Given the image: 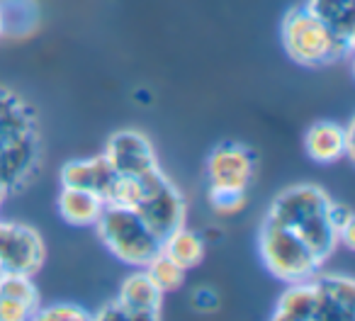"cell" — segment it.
I'll return each mask as SVG.
<instances>
[{"label": "cell", "mask_w": 355, "mask_h": 321, "mask_svg": "<svg viewBox=\"0 0 355 321\" xmlns=\"http://www.w3.org/2000/svg\"><path fill=\"white\" fill-rule=\"evenodd\" d=\"M282 44L287 54L302 66H321L343 56L350 49L345 40H340L319 15L309 8H295L287 12L282 22Z\"/></svg>", "instance_id": "cell-1"}, {"label": "cell", "mask_w": 355, "mask_h": 321, "mask_svg": "<svg viewBox=\"0 0 355 321\" xmlns=\"http://www.w3.org/2000/svg\"><path fill=\"white\" fill-rule=\"evenodd\" d=\"M100 238L110 248L114 258H119L127 266L144 268L158 251H161V238L141 222L134 209L105 205L98 222Z\"/></svg>", "instance_id": "cell-2"}, {"label": "cell", "mask_w": 355, "mask_h": 321, "mask_svg": "<svg viewBox=\"0 0 355 321\" xmlns=\"http://www.w3.org/2000/svg\"><path fill=\"white\" fill-rule=\"evenodd\" d=\"M261 258L272 275L287 282L314 277L321 266L311 248L290 227L270 217L261 229Z\"/></svg>", "instance_id": "cell-3"}, {"label": "cell", "mask_w": 355, "mask_h": 321, "mask_svg": "<svg viewBox=\"0 0 355 321\" xmlns=\"http://www.w3.org/2000/svg\"><path fill=\"white\" fill-rule=\"evenodd\" d=\"M139 178L144 183V200L134 212L141 217V222L158 238L171 234L173 229L183 227V219H185L183 198L168 183V178L158 171V166L146 171L144 175H139Z\"/></svg>", "instance_id": "cell-4"}, {"label": "cell", "mask_w": 355, "mask_h": 321, "mask_svg": "<svg viewBox=\"0 0 355 321\" xmlns=\"http://www.w3.org/2000/svg\"><path fill=\"white\" fill-rule=\"evenodd\" d=\"M253 156L241 144H222L209 153V193H246L253 178Z\"/></svg>", "instance_id": "cell-5"}, {"label": "cell", "mask_w": 355, "mask_h": 321, "mask_svg": "<svg viewBox=\"0 0 355 321\" xmlns=\"http://www.w3.org/2000/svg\"><path fill=\"white\" fill-rule=\"evenodd\" d=\"M44 261V243L40 234L22 224L0 222V270L32 272Z\"/></svg>", "instance_id": "cell-6"}, {"label": "cell", "mask_w": 355, "mask_h": 321, "mask_svg": "<svg viewBox=\"0 0 355 321\" xmlns=\"http://www.w3.org/2000/svg\"><path fill=\"white\" fill-rule=\"evenodd\" d=\"M331 205L334 202H331L329 195L321 188H314V185H297V188L285 190V193L272 202V209L268 217L285 224V227H290L292 232H297V229L304 227V224L311 222L314 217L329 212Z\"/></svg>", "instance_id": "cell-7"}, {"label": "cell", "mask_w": 355, "mask_h": 321, "mask_svg": "<svg viewBox=\"0 0 355 321\" xmlns=\"http://www.w3.org/2000/svg\"><path fill=\"white\" fill-rule=\"evenodd\" d=\"M105 156L112 164L114 173L122 175H144L146 171L156 168V156L146 137L137 132H119L110 139Z\"/></svg>", "instance_id": "cell-8"}, {"label": "cell", "mask_w": 355, "mask_h": 321, "mask_svg": "<svg viewBox=\"0 0 355 321\" xmlns=\"http://www.w3.org/2000/svg\"><path fill=\"white\" fill-rule=\"evenodd\" d=\"M275 319L292 321V319H329V304H326L324 290L319 280H297L292 287L282 292L275 306Z\"/></svg>", "instance_id": "cell-9"}, {"label": "cell", "mask_w": 355, "mask_h": 321, "mask_svg": "<svg viewBox=\"0 0 355 321\" xmlns=\"http://www.w3.org/2000/svg\"><path fill=\"white\" fill-rule=\"evenodd\" d=\"M119 304L127 311V319H158L161 314L163 292L146 275V270H137L119 287Z\"/></svg>", "instance_id": "cell-10"}, {"label": "cell", "mask_w": 355, "mask_h": 321, "mask_svg": "<svg viewBox=\"0 0 355 321\" xmlns=\"http://www.w3.org/2000/svg\"><path fill=\"white\" fill-rule=\"evenodd\" d=\"M304 148L316 164H334L343 158L345 151H353L350 129H343L336 122H316L304 137Z\"/></svg>", "instance_id": "cell-11"}, {"label": "cell", "mask_w": 355, "mask_h": 321, "mask_svg": "<svg viewBox=\"0 0 355 321\" xmlns=\"http://www.w3.org/2000/svg\"><path fill=\"white\" fill-rule=\"evenodd\" d=\"M114 168L107 161L105 153L95 158H85V161H71L61 168V185L64 188H80V190H93L100 198H105L110 183L114 180Z\"/></svg>", "instance_id": "cell-12"}, {"label": "cell", "mask_w": 355, "mask_h": 321, "mask_svg": "<svg viewBox=\"0 0 355 321\" xmlns=\"http://www.w3.org/2000/svg\"><path fill=\"white\" fill-rule=\"evenodd\" d=\"M105 209V200L93 190L64 188L59 195V212L73 227H88L100 219Z\"/></svg>", "instance_id": "cell-13"}, {"label": "cell", "mask_w": 355, "mask_h": 321, "mask_svg": "<svg viewBox=\"0 0 355 321\" xmlns=\"http://www.w3.org/2000/svg\"><path fill=\"white\" fill-rule=\"evenodd\" d=\"M161 253H166L171 261H175L180 268L190 270V268L200 266L205 256V241L195 232L185 227L173 229L171 234L161 238Z\"/></svg>", "instance_id": "cell-14"}, {"label": "cell", "mask_w": 355, "mask_h": 321, "mask_svg": "<svg viewBox=\"0 0 355 321\" xmlns=\"http://www.w3.org/2000/svg\"><path fill=\"white\" fill-rule=\"evenodd\" d=\"M314 15H319L340 40L353 44V0H309Z\"/></svg>", "instance_id": "cell-15"}, {"label": "cell", "mask_w": 355, "mask_h": 321, "mask_svg": "<svg viewBox=\"0 0 355 321\" xmlns=\"http://www.w3.org/2000/svg\"><path fill=\"white\" fill-rule=\"evenodd\" d=\"M321 290H324L326 304H329V319L331 316H353L355 304V285L350 277H324Z\"/></svg>", "instance_id": "cell-16"}, {"label": "cell", "mask_w": 355, "mask_h": 321, "mask_svg": "<svg viewBox=\"0 0 355 321\" xmlns=\"http://www.w3.org/2000/svg\"><path fill=\"white\" fill-rule=\"evenodd\" d=\"M105 205H114V207H127L137 209L144 200V183L139 175H122L117 173L114 180L110 183L107 193H105Z\"/></svg>", "instance_id": "cell-17"}, {"label": "cell", "mask_w": 355, "mask_h": 321, "mask_svg": "<svg viewBox=\"0 0 355 321\" xmlns=\"http://www.w3.org/2000/svg\"><path fill=\"white\" fill-rule=\"evenodd\" d=\"M144 270H146V275L156 282V287L163 292V295H166V292L178 290V287L183 285L185 272H188L185 268H180L175 261H171V258L161 251H158L156 256L144 266Z\"/></svg>", "instance_id": "cell-18"}, {"label": "cell", "mask_w": 355, "mask_h": 321, "mask_svg": "<svg viewBox=\"0 0 355 321\" xmlns=\"http://www.w3.org/2000/svg\"><path fill=\"white\" fill-rule=\"evenodd\" d=\"M0 297H12V300L25 302L37 314L40 309V292H37L32 275L15 270H0Z\"/></svg>", "instance_id": "cell-19"}, {"label": "cell", "mask_w": 355, "mask_h": 321, "mask_svg": "<svg viewBox=\"0 0 355 321\" xmlns=\"http://www.w3.org/2000/svg\"><path fill=\"white\" fill-rule=\"evenodd\" d=\"M209 200L219 217H234L246 207V193H209Z\"/></svg>", "instance_id": "cell-20"}, {"label": "cell", "mask_w": 355, "mask_h": 321, "mask_svg": "<svg viewBox=\"0 0 355 321\" xmlns=\"http://www.w3.org/2000/svg\"><path fill=\"white\" fill-rule=\"evenodd\" d=\"M40 319L44 321H80V319H90V314L85 309H80V306L76 304H54V306H46V309H37V314Z\"/></svg>", "instance_id": "cell-21"}, {"label": "cell", "mask_w": 355, "mask_h": 321, "mask_svg": "<svg viewBox=\"0 0 355 321\" xmlns=\"http://www.w3.org/2000/svg\"><path fill=\"white\" fill-rule=\"evenodd\" d=\"M35 316V309L25 302L12 300V297H0V321H25Z\"/></svg>", "instance_id": "cell-22"}, {"label": "cell", "mask_w": 355, "mask_h": 321, "mask_svg": "<svg viewBox=\"0 0 355 321\" xmlns=\"http://www.w3.org/2000/svg\"><path fill=\"white\" fill-rule=\"evenodd\" d=\"M193 300H195V306L198 309H202V311H212V309H217V295H214L212 290H195V295H193Z\"/></svg>", "instance_id": "cell-23"}, {"label": "cell", "mask_w": 355, "mask_h": 321, "mask_svg": "<svg viewBox=\"0 0 355 321\" xmlns=\"http://www.w3.org/2000/svg\"><path fill=\"white\" fill-rule=\"evenodd\" d=\"M98 319H127V311L122 309V304H119V302H114V304H110L107 309L100 311Z\"/></svg>", "instance_id": "cell-24"}, {"label": "cell", "mask_w": 355, "mask_h": 321, "mask_svg": "<svg viewBox=\"0 0 355 321\" xmlns=\"http://www.w3.org/2000/svg\"><path fill=\"white\" fill-rule=\"evenodd\" d=\"M6 30H8V25H6V10L0 8V37L6 35Z\"/></svg>", "instance_id": "cell-25"}, {"label": "cell", "mask_w": 355, "mask_h": 321, "mask_svg": "<svg viewBox=\"0 0 355 321\" xmlns=\"http://www.w3.org/2000/svg\"><path fill=\"white\" fill-rule=\"evenodd\" d=\"M8 107V103H6V100H3V98H0V112H3V110H6Z\"/></svg>", "instance_id": "cell-26"}]
</instances>
